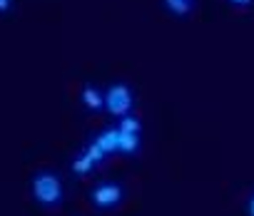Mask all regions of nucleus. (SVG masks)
<instances>
[{
	"instance_id": "obj_11",
	"label": "nucleus",
	"mask_w": 254,
	"mask_h": 216,
	"mask_svg": "<svg viewBox=\"0 0 254 216\" xmlns=\"http://www.w3.org/2000/svg\"><path fill=\"white\" fill-rule=\"evenodd\" d=\"M227 5L237 8V10H247V8H254V0H224Z\"/></svg>"
},
{
	"instance_id": "obj_2",
	"label": "nucleus",
	"mask_w": 254,
	"mask_h": 216,
	"mask_svg": "<svg viewBox=\"0 0 254 216\" xmlns=\"http://www.w3.org/2000/svg\"><path fill=\"white\" fill-rule=\"evenodd\" d=\"M135 104H137V94L127 82L115 80L105 87V115L112 122H117L127 115H135Z\"/></svg>"
},
{
	"instance_id": "obj_5",
	"label": "nucleus",
	"mask_w": 254,
	"mask_h": 216,
	"mask_svg": "<svg viewBox=\"0 0 254 216\" xmlns=\"http://www.w3.org/2000/svg\"><path fill=\"white\" fill-rule=\"evenodd\" d=\"M90 139H92L107 157H120V132H117L115 122L107 125V127H102V130H97V132H92Z\"/></svg>"
},
{
	"instance_id": "obj_13",
	"label": "nucleus",
	"mask_w": 254,
	"mask_h": 216,
	"mask_svg": "<svg viewBox=\"0 0 254 216\" xmlns=\"http://www.w3.org/2000/svg\"><path fill=\"white\" fill-rule=\"evenodd\" d=\"M15 10V0H0V15H10Z\"/></svg>"
},
{
	"instance_id": "obj_12",
	"label": "nucleus",
	"mask_w": 254,
	"mask_h": 216,
	"mask_svg": "<svg viewBox=\"0 0 254 216\" xmlns=\"http://www.w3.org/2000/svg\"><path fill=\"white\" fill-rule=\"evenodd\" d=\"M244 216H254V186H252V191L247 194V201H244Z\"/></svg>"
},
{
	"instance_id": "obj_3",
	"label": "nucleus",
	"mask_w": 254,
	"mask_h": 216,
	"mask_svg": "<svg viewBox=\"0 0 254 216\" xmlns=\"http://www.w3.org/2000/svg\"><path fill=\"white\" fill-rule=\"evenodd\" d=\"M127 199V186L120 179H102L87 189V201L95 211H115L125 204Z\"/></svg>"
},
{
	"instance_id": "obj_4",
	"label": "nucleus",
	"mask_w": 254,
	"mask_h": 216,
	"mask_svg": "<svg viewBox=\"0 0 254 216\" xmlns=\"http://www.w3.org/2000/svg\"><path fill=\"white\" fill-rule=\"evenodd\" d=\"M82 110L90 112V115H100L105 112V89L95 82H82L80 87V94H77Z\"/></svg>"
},
{
	"instance_id": "obj_10",
	"label": "nucleus",
	"mask_w": 254,
	"mask_h": 216,
	"mask_svg": "<svg viewBox=\"0 0 254 216\" xmlns=\"http://www.w3.org/2000/svg\"><path fill=\"white\" fill-rule=\"evenodd\" d=\"M82 149H85V152L90 154V159H92V162H95L97 167H105V164H107V159H110V157H107V154H105V152H102V149H100V147H97V144H95L92 139H87Z\"/></svg>"
},
{
	"instance_id": "obj_9",
	"label": "nucleus",
	"mask_w": 254,
	"mask_h": 216,
	"mask_svg": "<svg viewBox=\"0 0 254 216\" xmlns=\"http://www.w3.org/2000/svg\"><path fill=\"white\" fill-rule=\"evenodd\" d=\"M115 125H117L122 132H130V134H142V122H140V117H137V115H127V117L117 120Z\"/></svg>"
},
{
	"instance_id": "obj_7",
	"label": "nucleus",
	"mask_w": 254,
	"mask_h": 216,
	"mask_svg": "<svg viewBox=\"0 0 254 216\" xmlns=\"http://www.w3.org/2000/svg\"><path fill=\"white\" fill-rule=\"evenodd\" d=\"M115 127H117V125H115ZM117 132H120V157H125V159H135V157L140 154V149H142V134L122 132L120 127H117Z\"/></svg>"
},
{
	"instance_id": "obj_8",
	"label": "nucleus",
	"mask_w": 254,
	"mask_h": 216,
	"mask_svg": "<svg viewBox=\"0 0 254 216\" xmlns=\"http://www.w3.org/2000/svg\"><path fill=\"white\" fill-rule=\"evenodd\" d=\"M100 167L90 159V154L85 152V149H80L75 157H72V162H70V172L77 176V179H82V176H90V174H95Z\"/></svg>"
},
{
	"instance_id": "obj_6",
	"label": "nucleus",
	"mask_w": 254,
	"mask_h": 216,
	"mask_svg": "<svg viewBox=\"0 0 254 216\" xmlns=\"http://www.w3.org/2000/svg\"><path fill=\"white\" fill-rule=\"evenodd\" d=\"M162 10L175 20H190L197 10V0H160Z\"/></svg>"
},
{
	"instance_id": "obj_1",
	"label": "nucleus",
	"mask_w": 254,
	"mask_h": 216,
	"mask_svg": "<svg viewBox=\"0 0 254 216\" xmlns=\"http://www.w3.org/2000/svg\"><path fill=\"white\" fill-rule=\"evenodd\" d=\"M65 194H67L65 179L58 169L40 167L30 174V196L40 209H45V211L60 209L65 201Z\"/></svg>"
}]
</instances>
